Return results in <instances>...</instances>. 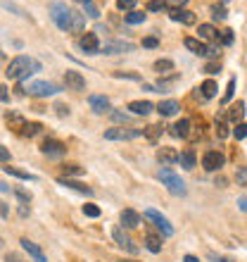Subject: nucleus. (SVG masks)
Returning a JSON list of instances; mask_svg holds the SVG:
<instances>
[{
	"instance_id": "41",
	"label": "nucleus",
	"mask_w": 247,
	"mask_h": 262,
	"mask_svg": "<svg viewBox=\"0 0 247 262\" xmlns=\"http://www.w3.org/2000/svg\"><path fill=\"white\" fill-rule=\"evenodd\" d=\"M83 215L95 220V217H100V207H97V205H83Z\"/></svg>"
},
{
	"instance_id": "53",
	"label": "nucleus",
	"mask_w": 247,
	"mask_h": 262,
	"mask_svg": "<svg viewBox=\"0 0 247 262\" xmlns=\"http://www.w3.org/2000/svg\"><path fill=\"white\" fill-rule=\"evenodd\" d=\"M5 262H24V260H22L19 255H14V253H7V255H5Z\"/></svg>"
},
{
	"instance_id": "59",
	"label": "nucleus",
	"mask_w": 247,
	"mask_h": 262,
	"mask_svg": "<svg viewBox=\"0 0 247 262\" xmlns=\"http://www.w3.org/2000/svg\"><path fill=\"white\" fill-rule=\"evenodd\" d=\"M171 2H174V5H176V7H183V5H185V2H188V0H171Z\"/></svg>"
},
{
	"instance_id": "39",
	"label": "nucleus",
	"mask_w": 247,
	"mask_h": 262,
	"mask_svg": "<svg viewBox=\"0 0 247 262\" xmlns=\"http://www.w3.org/2000/svg\"><path fill=\"white\" fill-rule=\"evenodd\" d=\"M83 10H86V14H88V17H93V19H97V17H100V12H97V7L93 5V0L83 2Z\"/></svg>"
},
{
	"instance_id": "7",
	"label": "nucleus",
	"mask_w": 247,
	"mask_h": 262,
	"mask_svg": "<svg viewBox=\"0 0 247 262\" xmlns=\"http://www.w3.org/2000/svg\"><path fill=\"white\" fill-rule=\"evenodd\" d=\"M131 50H133V43L128 41H107L100 45V53H105V55H124Z\"/></svg>"
},
{
	"instance_id": "2",
	"label": "nucleus",
	"mask_w": 247,
	"mask_h": 262,
	"mask_svg": "<svg viewBox=\"0 0 247 262\" xmlns=\"http://www.w3.org/2000/svg\"><path fill=\"white\" fill-rule=\"evenodd\" d=\"M33 72H41V62L38 60H33V57L29 55H17L7 65V79H12V81H19V79H24L29 74H33Z\"/></svg>"
},
{
	"instance_id": "11",
	"label": "nucleus",
	"mask_w": 247,
	"mask_h": 262,
	"mask_svg": "<svg viewBox=\"0 0 247 262\" xmlns=\"http://www.w3.org/2000/svg\"><path fill=\"white\" fill-rule=\"evenodd\" d=\"M79 45H81V50L86 53V55H97V53H100L97 34H83L81 41H79Z\"/></svg>"
},
{
	"instance_id": "10",
	"label": "nucleus",
	"mask_w": 247,
	"mask_h": 262,
	"mask_svg": "<svg viewBox=\"0 0 247 262\" xmlns=\"http://www.w3.org/2000/svg\"><path fill=\"white\" fill-rule=\"evenodd\" d=\"M223 162H226V157H223L219 150H207L205 157H202V167H205L207 172H216V169H221Z\"/></svg>"
},
{
	"instance_id": "42",
	"label": "nucleus",
	"mask_w": 247,
	"mask_h": 262,
	"mask_svg": "<svg viewBox=\"0 0 247 262\" xmlns=\"http://www.w3.org/2000/svg\"><path fill=\"white\" fill-rule=\"evenodd\" d=\"M112 114V119H114V122H119V124H126V122H128V114H126V112H110Z\"/></svg>"
},
{
	"instance_id": "38",
	"label": "nucleus",
	"mask_w": 247,
	"mask_h": 262,
	"mask_svg": "<svg viewBox=\"0 0 247 262\" xmlns=\"http://www.w3.org/2000/svg\"><path fill=\"white\" fill-rule=\"evenodd\" d=\"M233 136L238 138V141H243V138H247V124H245V122L235 124V129H233Z\"/></svg>"
},
{
	"instance_id": "46",
	"label": "nucleus",
	"mask_w": 247,
	"mask_h": 262,
	"mask_svg": "<svg viewBox=\"0 0 247 262\" xmlns=\"http://www.w3.org/2000/svg\"><path fill=\"white\" fill-rule=\"evenodd\" d=\"M159 41L154 38V36H148V38H143V48H157Z\"/></svg>"
},
{
	"instance_id": "57",
	"label": "nucleus",
	"mask_w": 247,
	"mask_h": 262,
	"mask_svg": "<svg viewBox=\"0 0 247 262\" xmlns=\"http://www.w3.org/2000/svg\"><path fill=\"white\" fill-rule=\"evenodd\" d=\"M238 205H240V210H245V212H247V198H240V200H238Z\"/></svg>"
},
{
	"instance_id": "22",
	"label": "nucleus",
	"mask_w": 247,
	"mask_h": 262,
	"mask_svg": "<svg viewBox=\"0 0 247 262\" xmlns=\"http://www.w3.org/2000/svg\"><path fill=\"white\" fill-rule=\"evenodd\" d=\"M197 34H200V41H219V31L212 24H200Z\"/></svg>"
},
{
	"instance_id": "3",
	"label": "nucleus",
	"mask_w": 247,
	"mask_h": 262,
	"mask_svg": "<svg viewBox=\"0 0 247 262\" xmlns=\"http://www.w3.org/2000/svg\"><path fill=\"white\" fill-rule=\"evenodd\" d=\"M159 181H162L166 188H169V193L185 195V184H183V179H181V177L174 172V169H171V167H162V169H159Z\"/></svg>"
},
{
	"instance_id": "28",
	"label": "nucleus",
	"mask_w": 247,
	"mask_h": 262,
	"mask_svg": "<svg viewBox=\"0 0 247 262\" xmlns=\"http://www.w3.org/2000/svg\"><path fill=\"white\" fill-rule=\"evenodd\" d=\"M10 177H17V179H22V181H36V177L33 174H29V172H24V169H17V167L12 165H7V167H2Z\"/></svg>"
},
{
	"instance_id": "44",
	"label": "nucleus",
	"mask_w": 247,
	"mask_h": 262,
	"mask_svg": "<svg viewBox=\"0 0 247 262\" xmlns=\"http://www.w3.org/2000/svg\"><path fill=\"white\" fill-rule=\"evenodd\" d=\"M216 136H219V138L228 136V126L223 124V122H216Z\"/></svg>"
},
{
	"instance_id": "25",
	"label": "nucleus",
	"mask_w": 247,
	"mask_h": 262,
	"mask_svg": "<svg viewBox=\"0 0 247 262\" xmlns=\"http://www.w3.org/2000/svg\"><path fill=\"white\" fill-rule=\"evenodd\" d=\"M228 117H231V122H233V124H240V122H243V117H245V103H243V100H238L233 108H231Z\"/></svg>"
},
{
	"instance_id": "54",
	"label": "nucleus",
	"mask_w": 247,
	"mask_h": 262,
	"mask_svg": "<svg viewBox=\"0 0 247 262\" xmlns=\"http://www.w3.org/2000/svg\"><path fill=\"white\" fill-rule=\"evenodd\" d=\"M223 43H226V45L233 43V31H223Z\"/></svg>"
},
{
	"instance_id": "33",
	"label": "nucleus",
	"mask_w": 247,
	"mask_h": 262,
	"mask_svg": "<svg viewBox=\"0 0 247 262\" xmlns=\"http://www.w3.org/2000/svg\"><path fill=\"white\" fill-rule=\"evenodd\" d=\"M233 93H235V76H231V79H228V86H226V93L221 98V103H228V100L233 98Z\"/></svg>"
},
{
	"instance_id": "35",
	"label": "nucleus",
	"mask_w": 247,
	"mask_h": 262,
	"mask_svg": "<svg viewBox=\"0 0 247 262\" xmlns=\"http://www.w3.org/2000/svg\"><path fill=\"white\" fill-rule=\"evenodd\" d=\"M126 22H128V24H143V22H145V14H143V12H136V10H133V12L126 14Z\"/></svg>"
},
{
	"instance_id": "36",
	"label": "nucleus",
	"mask_w": 247,
	"mask_h": 262,
	"mask_svg": "<svg viewBox=\"0 0 247 262\" xmlns=\"http://www.w3.org/2000/svg\"><path fill=\"white\" fill-rule=\"evenodd\" d=\"M14 195L19 198V203H22V205H29V203H31V193L24 191V188H14Z\"/></svg>"
},
{
	"instance_id": "34",
	"label": "nucleus",
	"mask_w": 247,
	"mask_h": 262,
	"mask_svg": "<svg viewBox=\"0 0 247 262\" xmlns=\"http://www.w3.org/2000/svg\"><path fill=\"white\" fill-rule=\"evenodd\" d=\"M62 172H64V177H79V174H83V167H79V165H64V167H62Z\"/></svg>"
},
{
	"instance_id": "37",
	"label": "nucleus",
	"mask_w": 247,
	"mask_h": 262,
	"mask_svg": "<svg viewBox=\"0 0 247 262\" xmlns=\"http://www.w3.org/2000/svg\"><path fill=\"white\" fill-rule=\"evenodd\" d=\"M148 10L150 12H162V10H166V2L164 0H150L148 2Z\"/></svg>"
},
{
	"instance_id": "20",
	"label": "nucleus",
	"mask_w": 247,
	"mask_h": 262,
	"mask_svg": "<svg viewBox=\"0 0 247 262\" xmlns=\"http://www.w3.org/2000/svg\"><path fill=\"white\" fill-rule=\"evenodd\" d=\"M128 110L133 112V114H150L154 110V105H152L150 100H133V103H128Z\"/></svg>"
},
{
	"instance_id": "52",
	"label": "nucleus",
	"mask_w": 247,
	"mask_h": 262,
	"mask_svg": "<svg viewBox=\"0 0 247 262\" xmlns=\"http://www.w3.org/2000/svg\"><path fill=\"white\" fill-rule=\"evenodd\" d=\"M7 160H10V150L0 146V162H7Z\"/></svg>"
},
{
	"instance_id": "14",
	"label": "nucleus",
	"mask_w": 247,
	"mask_h": 262,
	"mask_svg": "<svg viewBox=\"0 0 247 262\" xmlns=\"http://www.w3.org/2000/svg\"><path fill=\"white\" fill-rule=\"evenodd\" d=\"M64 83L71 91H86V79L79 72H64Z\"/></svg>"
},
{
	"instance_id": "18",
	"label": "nucleus",
	"mask_w": 247,
	"mask_h": 262,
	"mask_svg": "<svg viewBox=\"0 0 247 262\" xmlns=\"http://www.w3.org/2000/svg\"><path fill=\"white\" fill-rule=\"evenodd\" d=\"M181 110V103L179 100H162L159 105H157V112L162 114V117H174L176 112Z\"/></svg>"
},
{
	"instance_id": "8",
	"label": "nucleus",
	"mask_w": 247,
	"mask_h": 262,
	"mask_svg": "<svg viewBox=\"0 0 247 262\" xmlns=\"http://www.w3.org/2000/svg\"><path fill=\"white\" fill-rule=\"evenodd\" d=\"M112 236H114V241H117V243H119V246H122V248L126 250V253L136 255L138 250H140V248L136 246V243H133V238L126 234V231H124V226H114V229H112Z\"/></svg>"
},
{
	"instance_id": "24",
	"label": "nucleus",
	"mask_w": 247,
	"mask_h": 262,
	"mask_svg": "<svg viewBox=\"0 0 247 262\" xmlns=\"http://www.w3.org/2000/svg\"><path fill=\"white\" fill-rule=\"evenodd\" d=\"M179 162H181V167H185V169H195V162H197L195 150H192V148H185V150L179 155Z\"/></svg>"
},
{
	"instance_id": "43",
	"label": "nucleus",
	"mask_w": 247,
	"mask_h": 262,
	"mask_svg": "<svg viewBox=\"0 0 247 262\" xmlns=\"http://www.w3.org/2000/svg\"><path fill=\"white\" fill-rule=\"evenodd\" d=\"M212 17H214V19H226V10H223V7H221V5H214V7H212Z\"/></svg>"
},
{
	"instance_id": "47",
	"label": "nucleus",
	"mask_w": 247,
	"mask_h": 262,
	"mask_svg": "<svg viewBox=\"0 0 247 262\" xmlns=\"http://www.w3.org/2000/svg\"><path fill=\"white\" fill-rule=\"evenodd\" d=\"M209 260H212V262H233L231 258H226V255H216V253H209Z\"/></svg>"
},
{
	"instance_id": "29",
	"label": "nucleus",
	"mask_w": 247,
	"mask_h": 262,
	"mask_svg": "<svg viewBox=\"0 0 247 262\" xmlns=\"http://www.w3.org/2000/svg\"><path fill=\"white\" fill-rule=\"evenodd\" d=\"M197 91L202 93V98H205V100H209V98H214V96H216V91H219V88H216V83L212 81V79H207V81L202 83V86H200Z\"/></svg>"
},
{
	"instance_id": "27",
	"label": "nucleus",
	"mask_w": 247,
	"mask_h": 262,
	"mask_svg": "<svg viewBox=\"0 0 247 262\" xmlns=\"http://www.w3.org/2000/svg\"><path fill=\"white\" fill-rule=\"evenodd\" d=\"M5 122L12 126L17 134H22V129H24V124H27V122H24V119H22L17 112H7V114H5Z\"/></svg>"
},
{
	"instance_id": "32",
	"label": "nucleus",
	"mask_w": 247,
	"mask_h": 262,
	"mask_svg": "<svg viewBox=\"0 0 247 262\" xmlns=\"http://www.w3.org/2000/svg\"><path fill=\"white\" fill-rule=\"evenodd\" d=\"M154 69H157L159 74L171 72V69H174V62H171V60H157V62H154Z\"/></svg>"
},
{
	"instance_id": "23",
	"label": "nucleus",
	"mask_w": 247,
	"mask_h": 262,
	"mask_svg": "<svg viewBox=\"0 0 247 262\" xmlns=\"http://www.w3.org/2000/svg\"><path fill=\"white\" fill-rule=\"evenodd\" d=\"M171 134L176 138H188L190 136V119H181L176 124L171 126Z\"/></svg>"
},
{
	"instance_id": "4",
	"label": "nucleus",
	"mask_w": 247,
	"mask_h": 262,
	"mask_svg": "<svg viewBox=\"0 0 247 262\" xmlns=\"http://www.w3.org/2000/svg\"><path fill=\"white\" fill-rule=\"evenodd\" d=\"M24 93L36 96V98H50V96H55V93H60V86L53 81H31L24 88Z\"/></svg>"
},
{
	"instance_id": "62",
	"label": "nucleus",
	"mask_w": 247,
	"mask_h": 262,
	"mask_svg": "<svg viewBox=\"0 0 247 262\" xmlns=\"http://www.w3.org/2000/svg\"><path fill=\"white\" fill-rule=\"evenodd\" d=\"M122 262H136V260H122Z\"/></svg>"
},
{
	"instance_id": "30",
	"label": "nucleus",
	"mask_w": 247,
	"mask_h": 262,
	"mask_svg": "<svg viewBox=\"0 0 247 262\" xmlns=\"http://www.w3.org/2000/svg\"><path fill=\"white\" fill-rule=\"evenodd\" d=\"M41 129H43V126L38 124V122H27L24 129H22V136L31 138V136H36V134H41Z\"/></svg>"
},
{
	"instance_id": "49",
	"label": "nucleus",
	"mask_w": 247,
	"mask_h": 262,
	"mask_svg": "<svg viewBox=\"0 0 247 262\" xmlns=\"http://www.w3.org/2000/svg\"><path fill=\"white\" fill-rule=\"evenodd\" d=\"M219 69H221V65H219V62H209V65L205 67V72H209V74H216Z\"/></svg>"
},
{
	"instance_id": "61",
	"label": "nucleus",
	"mask_w": 247,
	"mask_h": 262,
	"mask_svg": "<svg viewBox=\"0 0 247 262\" xmlns=\"http://www.w3.org/2000/svg\"><path fill=\"white\" fill-rule=\"evenodd\" d=\"M76 2H81V5H83V2H88V0H76Z\"/></svg>"
},
{
	"instance_id": "5",
	"label": "nucleus",
	"mask_w": 247,
	"mask_h": 262,
	"mask_svg": "<svg viewBox=\"0 0 247 262\" xmlns=\"http://www.w3.org/2000/svg\"><path fill=\"white\" fill-rule=\"evenodd\" d=\"M143 215H145V220H150L152 224H154V226L162 231V236H171V234H174V226H171V222L166 220L162 212H157V210H152V207H150V210H145Z\"/></svg>"
},
{
	"instance_id": "26",
	"label": "nucleus",
	"mask_w": 247,
	"mask_h": 262,
	"mask_svg": "<svg viewBox=\"0 0 247 262\" xmlns=\"http://www.w3.org/2000/svg\"><path fill=\"white\" fill-rule=\"evenodd\" d=\"M145 248L150 250V253H162V236L148 234L145 236Z\"/></svg>"
},
{
	"instance_id": "60",
	"label": "nucleus",
	"mask_w": 247,
	"mask_h": 262,
	"mask_svg": "<svg viewBox=\"0 0 247 262\" xmlns=\"http://www.w3.org/2000/svg\"><path fill=\"white\" fill-rule=\"evenodd\" d=\"M0 191H2V193H7V191H10V186H7V184H0Z\"/></svg>"
},
{
	"instance_id": "51",
	"label": "nucleus",
	"mask_w": 247,
	"mask_h": 262,
	"mask_svg": "<svg viewBox=\"0 0 247 262\" xmlns=\"http://www.w3.org/2000/svg\"><path fill=\"white\" fill-rule=\"evenodd\" d=\"M0 100H2V103H7V100H10V93H7V88H5L2 83H0Z\"/></svg>"
},
{
	"instance_id": "50",
	"label": "nucleus",
	"mask_w": 247,
	"mask_h": 262,
	"mask_svg": "<svg viewBox=\"0 0 247 262\" xmlns=\"http://www.w3.org/2000/svg\"><path fill=\"white\" fill-rule=\"evenodd\" d=\"M247 181V167H243V169H238V184H245Z\"/></svg>"
},
{
	"instance_id": "55",
	"label": "nucleus",
	"mask_w": 247,
	"mask_h": 262,
	"mask_svg": "<svg viewBox=\"0 0 247 262\" xmlns=\"http://www.w3.org/2000/svg\"><path fill=\"white\" fill-rule=\"evenodd\" d=\"M0 217H10V207L5 203H0Z\"/></svg>"
},
{
	"instance_id": "58",
	"label": "nucleus",
	"mask_w": 247,
	"mask_h": 262,
	"mask_svg": "<svg viewBox=\"0 0 247 262\" xmlns=\"http://www.w3.org/2000/svg\"><path fill=\"white\" fill-rule=\"evenodd\" d=\"M183 262H200V260H197L195 255H185V258H183Z\"/></svg>"
},
{
	"instance_id": "16",
	"label": "nucleus",
	"mask_w": 247,
	"mask_h": 262,
	"mask_svg": "<svg viewBox=\"0 0 247 262\" xmlns=\"http://www.w3.org/2000/svg\"><path fill=\"white\" fill-rule=\"evenodd\" d=\"M88 103H91V110L95 112V114H105V112L112 110L110 100H107L105 96H91L88 98Z\"/></svg>"
},
{
	"instance_id": "12",
	"label": "nucleus",
	"mask_w": 247,
	"mask_h": 262,
	"mask_svg": "<svg viewBox=\"0 0 247 262\" xmlns=\"http://www.w3.org/2000/svg\"><path fill=\"white\" fill-rule=\"evenodd\" d=\"M57 184H60V186H64V188H71V191H76V193L93 195V188H91V186H86V184H81V181L69 179V177H60V179H57Z\"/></svg>"
},
{
	"instance_id": "48",
	"label": "nucleus",
	"mask_w": 247,
	"mask_h": 262,
	"mask_svg": "<svg viewBox=\"0 0 247 262\" xmlns=\"http://www.w3.org/2000/svg\"><path fill=\"white\" fill-rule=\"evenodd\" d=\"M55 110H57V114H60V117H67V114H69V108H67V105H62V103H57Z\"/></svg>"
},
{
	"instance_id": "15",
	"label": "nucleus",
	"mask_w": 247,
	"mask_h": 262,
	"mask_svg": "<svg viewBox=\"0 0 247 262\" xmlns=\"http://www.w3.org/2000/svg\"><path fill=\"white\" fill-rule=\"evenodd\" d=\"M122 226L124 229H138L140 226V215L136 210H131V207L122 210Z\"/></svg>"
},
{
	"instance_id": "45",
	"label": "nucleus",
	"mask_w": 247,
	"mask_h": 262,
	"mask_svg": "<svg viewBox=\"0 0 247 262\" xmlns=\"http://www.w3.org/2000/svg\"><path fill=\"white\" fill-rule=\"evenodd\" d=\"M114 76H117V79H133V81H138V79H140V76H138V74H133V72H117V74H114Z\"/></svg>"
},
{
	"instance_id": "17",
	"label": "nucleus",
	"mask_w": 247,
	"mask_h": 262,
	"mask_svg": "<svg viewBox=\"0 0 247 262\" xmlns=\"http://www.w3.org/2000/svg\"><path fill=\"white\" fill-rule=\"evenodd\" d=\"M169 17L174 19V22H181V24H195V14L190 10H183V7H174Z\"/></svg>"
},
{
	"instance_id": "19",
	"label": "nucleus",
	"mask_w": 247,
	"mask_h": 262,
	"mask_svg": "<svg viewBox=\"0 0 247 262\" xmlns=\"http://www.w3.org/2000/svg\"><path fill=\"white\" fill-rule=\"evenodd\" d=\"M157 160L164 167H169V165H174V162H179V152L174 150V148H159L157 150Z\"/></svg>"
},
{
	"instance_id": "9",
	"label": "nucleus",
	"mask_w": 247,
	"mask_h": 262,
	"mask_svg": "<svg viewBox=\"0 0 247 262\" xmlns=\"http://www.w3.org/2000/svg\"><path fill=\"white\" fill-rule=\"evenodd\" d=\"M41 152L48 155V157H62V155L67 152V146H64L62 141H57V138H45L41 146Z\"/></svg>"
},
{
	"instance_id": "1",
	"label": "nucleus",
	"mask_w": 247,
	"mask_h": 262,
	"mask_svg": "<svg viewBox=\"0 0 247 262\" xmlns=\"http://www.w3.org/2000/svg\"><path fill=\"white\" fill-rule=\"evenodd\" d=\"M50 17H53V22L57 27L62 31H67V34H81L86 29V14L67 7L64 2H53L50 5Z\"/></svg>"
},
{
	"instance_id": "6",
	"label": "nucleus",
	"mask_w": 247,
	"mask_h": 262,
	"mask_svg": "<svg viewBox=\"0 0 247 262\" xmlns=\"http://www.w3.org/2000/svg\"><path fill=\"white\" fill-rule=\"evenodd\" d=\"M145 131L143 129H124V126H114V129H107L105 131V138L107 141H131V138L143 136Z\"/></svg>"
},
{
	"instance_id": "13",
	"label": "nucleus",
	"mask_w": 247,
	"mask_h": 262,
	"mask_svg": "<svg viewBox=\"0 0 247 262\" xmlns=\"http://www.w3.org/2000/svg\"><path fill=\"white\" fill-rule=\"evenodd\" d=\"M19 243H22V248L27 250V253H29V258H31L33 262H48V258H45V253H43V250L38 248V246H36L33 241H29V238H22Z\"/></svg>"
},
{
	"instance_id": "21",
	"label": "nucleus",
	"mask_w": 247,
	"mask_h": 262,
	"mask_svg": "<svg viewBox=\"0 0 247 262\" xmlns=\"http://www.w3.org/2000/svg\"><path fill=\"white\" fill-rule=\"evenodd\" d=\"M183 43H185V48H188V50H192L195 55L207 57V45H205V41H200V38H190V36H188V38H185Z\"/></svg>"
},
{
	"instance_id": "31",
	"label": "nucleus",
	"mask_w": 247,
	"mask_h": 262,
	"mask_svg": "<svg viewBox=\"0 0 247 262\" xmlns=\"http://www.w3.org/2000/svg\"><path fill=\"white\" fill-rule=\"evenodd\" d=\"M162 129H164L162 124H152V126H148V129H143V131H145V136H148V141H152V143H157V138H159V134H162Z\"/></svg>"
},
{
	"instance_id": "56",
	"label": "nucleus",
	"mask_w": 247,
	"mask_h": 262,
	"mask_svg": "<svg viewBox=\"0 0 247 262\" xmlns=\"http://www.w3.org/2000/svg\"><path fill=\"white\" fill-rule=\"evenodd\" d=\"M19 217H29V207L27 205H19Z\"/></svg>"
},
{
	"instance_id": "40",
	"label": "nucleus",
	"mask_w": 247,
	"mask_h": 262,
	"mask_svg": "<svg viewBox=\"0 0 247 262\" xmlns=\"http://www.w3.org/2000/svg\"><path fill=\"white\" fill-rule=\"evenodd\" d=\"M136 5H138V0H117V7L119 10H128V12H133Z\"/></svg>"
}]
</instances>
